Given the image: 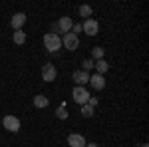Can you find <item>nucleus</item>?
I'll list each match as a JSON object with an SVG mask.
<instances>
[{
	"label": "nucleus",
	"instance_id": "f257e3e1",
	"mask_svg": "<svg viewBox=\"0 0 149 147\" xmlns=\"http://www.w3.org/2000/svg\"><path fill=\"white\" fill-rule=\"evenodd\" d=\"M44 46H46L48 52H58L60 48H62V40H60V36L54 34V32H48L44 36Z\"/></svg>",
	"mask_w": 149,
	"mask_h": 147
},
{
	"label": "nucleus",
	"instance_id": "f03ea898",
	"mask_svg": "<svg viewBox=\"0 0 149 147\" xmlns=\"http://www.w3.org/2000/svg\"><path fill=\"white\" fill-rule=\"evenodd\" d=\"M72 100L76 103H80V105H86L88 100H90V91L86 90L84 86H76L74 91H72Z\"/></svg>",
	"mask_w": 149,
	"mask_h": 147
},
{
	"label": "nucleus",
	"instance_id": "7ed1b4c3",
	"mask_svg": "<svg viewBox=\"0 0 149 147\" xmlns=\"http://www.w3.org/2000/svg\"><path fill=\"white\" fill-rule=\"evenodd\" d=\"M2 125H4V129H8L10 133H16V131L20 129V119L14 117V115H6V117L2 119Z\"/></svg>",
	"mask_w": 149,
	"mask_h": 147
},
{
	"label": "nucleus",
	"instance_id": "20e7f679",
	"mask_svg": "<svg viewBox=\"0 0 149 147\" xmlns=\"http://www.w3.org/2000/svg\"><path fill=\"white\" fill-rule=\"evenodd\" d=\"M62 46H66L68 50H78L80 48V40H78V36H74L72 32H68V34H64V38H62Z\"/></svg>",
	"mask_w": 149,
	"mask_h": 147
},
{
	"label": "nucleus",
	"instance_id": "39448f33",
	"mask_svg": "<svg viewBox=\"0 0 149 147\" xmlns=\"http://www.w3.org/2000/svg\"><path fill=\"white\" fill-rule=\"evenodd\" d=\"M58 76L56 68H54V64H44L42 66V79L44 82H54Z\"/></svg>",
	"mask_w": 149,
	"mask_h": 147
},
{
	"label": "nucleus",
	"instance_id": "423d86ee",
	"mask_svg": "<svg viewBox=\"0 0 149 147\" xmlns=\"http://www.w3.org/2000/svg\"><path fill=\"white\" fill-rule=\"evenodd\" d=\"M81 30H84L88 36H95V34H97V30H100V24L95 22V20H92V18H88L86 22L81 24Z\"/></svg>",
	"mask_w": 149,
	"mask_h": 147
},
{
	"label": "nucleus",
	"instance_id": "0eeeda50",
	"mask_svg": "<svg viewBox=\"0 0 149 147\" xmlns=\"http://www.w3.org/2000/svg\"><path fill=\"white\" fill-rule=\"evenodd\" d=\"M72 18L70 16H62L60 18V22L56 24V28H58V32H64V34H68V32H72Z\"/></svg>",
	"mask_w": 149,
	"mask_h": 147
},
{
	"label": "nucleus",
	"instance_id": "6e6552de",
	"mask_svg": "<svg viewBox=\"0 0 149 147\" xmlns=\"http://www.w3.org/2000/svg\"><path fill=\"white\" fill-rule=\"evenodd\" d=\"M68 143H70V147H86L88 141L80 133H72V135H68Z\"/></svg>",
	"mask_w": 149,
	"mask_h": 147
},
{
	"label": "nucleus",
	"instance_id": "1a4fd4ad",
	"mask_svg": "<svg viewBox=\"0 0 149 147\" xmlns=\"http://www.w3.org/2000/svg\"><path fill=\"white\" fill-rule=\"evenodd\" d=\"M90 86H92L93 90H103L105 88V79H103V76H100V74H95V76H90Z\"/></svg>",
	"mask_w": 149,
	"mask_h": 147
},
{
	"label": "nucleus",
	"instance_id": "9d476101",
	"mask_svg": "<svg viewBox=\"0 0 149 147\" xmlns=\"http://www.w3.org/2000/svg\"><path fill=\"white\" fill-rule=\"evenodd\" d=\"M24 22H26V14H24V12H18V14H14V16H12L10 26L14 28V30H20Z\"/></svg>",
	"mask_w": 149,
	"mask_h": 147
},
{
	"label": "nucleus",
	"instance_id": "9b49d317",
	"mask_svg": "<svg viewBox=\"0 0 149 147\" xmlns=\"http://www.w3.org/2000/svg\"><path fill=\"white\" fill-rule=\"evenodd\" d=\"M72 79H74L78 86H84V84H88V82H90V74H88V72H84V70H80V72H74Z\"/></svg>",
	"mask_w": 149,
	"mask_h": 147
},
{
	"label": "nucleus",
	"instance_id": "f8f14e48",
	"mask_svg": "<svg viewBox=\"0 0 149 147\" xmlns=\"http://www.w3.org/2000/svg\"><path fill=\"white\" fill-rule=\"evenodd\" d=\"M93 68L97 70V74H100V76H103V74H105V72L109 70V64H107L105 60H97V62L93 64Z\"/></svg>",
	"mask_w": 149,
	"mask_h": 147
},
{
	"label": "nucleus",
	"instance_id": "ddd939ff",
	"mask_svg": "<svg viewBox=\"0 0 149 147\" xmlns=\"http://www.w3.org/2000/svg\"><path fill=\"white\" fill-rule=\"evenodd\" d=\"M48 103H50V102H48L46 95H36V98H34V105L38 107V109H44V107H48Z\"/></svg>",
	"mask_w": 149,
	"mask_h": 147
},
{
	"label": "nucleus",
	"instance_id": "4468645a",
	"mask_svg": "<svg viewBox=\"0 0 149 147\" xmlns=\"http://www.w3.org/2000/svg\"><path fill=\"white\" fill-rule=\"evenodd\" d=\"M12 40H14V44H24V42H26V34H24L22 30H16V32H14V36H12Z\"/></svg>",
	"mask_w": 149,
	"mask_h": 147
},
{
	"label": "nucleus",
	"instance_id": "2eb2a0df",
	"mask_svg": "<svg viewBox=\"0 0 149 147\" xmlns=\"http://www.w3.org/2000/svg\"><path fill=\"white\" fill-rule=\"evenodd\" d=\"M80 16L88 20V18L92 16V6H88V4H81V6H80Z\"/></svg>",
	"mask_w": 149,
	"mask_h": 147
},
{
	"label": "nucleus",
	"instance_id": "dca6fc26",
	"mask_svg": "<svg viewBox=\"0 0 149 147\" xmlns=\"http://www.w3.org/2000/svg\"><path fill=\"white\" fill-rule=\"evenodd\" d=\"M81 115H84V117H92V115H93V107H92V105H88V103L81 105Z\"/></svg>",
	"mask_w": 149,
	"mask_h": 147
},
{
	"label": "nucleus",
	"instance_id": "f3484780",
	"mask_svg": "<svg viewBox=\"0 0 149 147\" xmlns=\"http://www.w3.org/2000/svg\"><path fill=\"white\" fill-rule=\"evenodd\" d=\"M93 64H95V62H93L92 58H88V60H84V62H81V68H84V72H90V70L93 68Z\"/></svg>",
	"mask_w": 149,
	"mask_h": 147
},
{
	"label": "nucleus",
	"instance_id": "a211bd4d",
	"mask_svg": "<svg viewBox=\"0 0 149 147\" xmlns=\"http://www.w3.org/2000/svg\"><path fill=\"white\" fill-rule=\"evenodd\" d=\"M92 56L95 58V60H103V48H93Z\"/></svg>",
	"mask_w": 149,
	"mask_h": 147
},
{
	"label": "nucleus",
	"instance_id": "6ab92c4d",
	"mask_svg": "<svg viewBox=\"0 0 149 147\" xmlns=\"http://www.w3.org/2000/svg\"><path fill=\"white\" fill-rule=\"evenodd\" d=\"M56 115L60 117V119H68V111H66V107L62 105V107H60V109L56 111Z\"/></svg>",
	"mask_w": 149,
	"mask_h": 147
},
{
	"label": "nucleus",
	"instance_id": "aec40b11",
	"mask_svg": "<svg viewBox=\"0 0 149 147\" xmlns=\"http://www.w3.org/2000/svg\"><path fill=\"white\" fill-rule=\"evenodd\" d=\"M72 30H74L72 34H74V36H78V32H81V24H74V26H72Z\"/></svg>",
	"mask_w": 149,
	"mask_h": 147
},
{
	"label": "nucleus",
	"instance_id": "412c9836",
	"mask_svg": "<svg viewBox=\"0 0 149 147\" xmlns=\"http://www.w3.org/2000/svg\"><path fill=\"white\" fill-rule=\"evenodd\" d=\"M86 147H100L97 143H86Z\"/></svg>",
	"mask_w": 149,
	"mask_h": 147
},
{
	"label": "nucleus",
	"instance_id": "4be33fe9",
	"mask_svg": "<svg viewBox=\"0 0 149 147\" xmlns=\"http://www.w3.org/2000/svg\"><path fill=\"white\" fill-rule=\"evenodd\" d=\"M141 147H147V143H143V145H141Z\"/></svg>",
	"mask_w": 149,
	"mask_h": 147
}]
</instances>
